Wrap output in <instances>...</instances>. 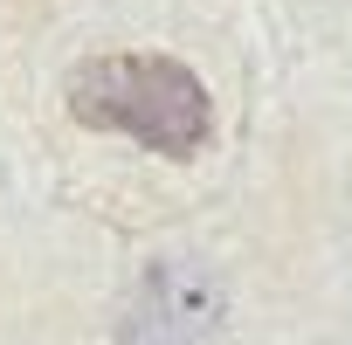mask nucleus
I'll return each mask as SVG.
<instances>
[{
	"label": "nucleus",
	"mask_w": 352,
	"mask_h": 345,
	"mask_svg": "<svg viewBox=\"0 0 352 345\" xmlns=\"http://www.w3.org/2000/svg\"><path fill=\"white\" fill-rule=\"evenodd\" d=\"M69 118L90 131H124L159 159H194L208 145V90L173 56H97L69 69Z\"/></svg>",
	"instance_id": "obj_1"
}]
</instances>
